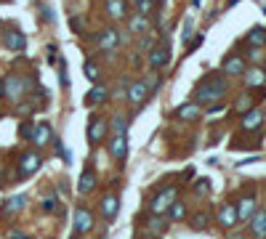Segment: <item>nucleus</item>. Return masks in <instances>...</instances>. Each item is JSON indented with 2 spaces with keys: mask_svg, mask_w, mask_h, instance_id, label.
<instances>
[{
  "mask_svg": "<svg viewBox=\"0 0 266 239\" xmlns=\"http://www.w3.org/2000/svg\"><path fill=\"white\" fill-rule=\"evenodd\" d=\"M224 96H226V83L216 77V80H208V83H202V85L194 90V104L218 109V106H221V99H224Z\"/></svg>",
  "mask_w": 266,
  "mask_h": 239,
  "instance_id": "obj_1",
  "label": "nucleus"
},
{
  "mask_svg": "<svg viewBox=\"0 0 266 239\" xmlns=\"http://www.w3.org/2000/svg\"><path fill=\"white\" fill-rule=\"evenodd\" d=\"M32 88V83H29L27 77H22V75H8L6 80H3V93H6V99H11V101H24V93Z\"/></svg>",
  "mask_w": 266,
  "mask_h": 239,
  "instance_id": "obj_2",
  "label": "nucleus"
},
{
  "mask_svg": "<svg viewBox=\"0 0 266 239\" xmlns=\"http://www.w3.org/2000/svg\"><path fill=\"white\" fill-rule=\"evenodd\" d=\"M179 199V189L176 186H168L165 191H160L157 197H154V202L149 205L152 215H165V210H170V205H173Z\"/></svg>",
  "mask_w": 266,
  "mask_h": 239,
  "instance_id": "obj_3",
  "label": "nucleus"
},
{
  "mask_svg": "<svg viewBox=\"0 0 266 239\" xmlns=\"http://www.w3.org/2000/svg\"><path fill=\"white\" fill-rule=\"evenodd\" d=\"M149 64H152V69H154V72L165 69L168 64H170V43H168V38H165V40H163V43L149 53Z\"/></svg>",
  "mask_w": 266,
  "mask_h": 239,
  "instance_id": "obj_4",
  "label": "nucleus"
},
{
  "mask_svg": "<svg viewBox=\"0 0 266 239\" xmlns=\"http://www.w3.org/2000/svg\"><path fill=\"white\" fill-rule=\"evenodd\" d=\"M40 165H43V157H40L38 152H27V154H22V159H19V175H22V178H27V175L38 173Z\"/></svg>",
  "mask_w": 266,
  "mask_h": 239,
  "instance_id": "obj_5",
  "label": "nucleus"
},
{
  "mask_svg": "<svg viewBox=\"0 0 266 239\" xmlns=\"http://www.w3.org/2000/svg\"><path fill=\"white\" fill-rule=\"evenodd\" d=\"M3 45L8 48V51H13V53H22L24 48H27L24 32H22V29H8L6 35H3Z\"/></svg>",
  "mask_w": 266,
  "mask_h": 239,
  "instance_id": "obj_6",
  "label": "nucleus"
},
{
  "mask_svg": "<svg viewBox=\"0 0 266 239\" xmlns=\"http://www.w3.org/2000/svg\"><path fill=\"white\" fill-rule=\"evenodd\" d=\"M107 131H109V125H107L101 117L93 115L91 122H88V141H91V143H101L104 136H107Z\"/></svg>",
  "mask_w": 266,
  "mask_h": 239,
  "instance_id": "obj_7",
  "label": "nucleus"
},
{
  "mask_svg": "<svg viewBox=\"0 0 266 239\" xmlns=\"http://www.w3.org/2000/svg\"><path fill=\"white\" fill-rule=\"evenodd\" d=\"M93 229V213L88 207H77L75 210V231L77 234H88Z\"/></svg>",
  "mask_w": 266,
  "mask_h": 239,
  "instance_id": "obj_8",
  "label": "nucleus"
},
{
  "mask_svg": "<svg viewBox=\"0 0 266 239\" xmlns=\"http://www.w3.org/2000/svg\"><path fill=\"white\" fill-rule=\"evenodd\" d=\"M218 223H221L224 229H234L240 223V215H237V205H224L221 210H218Z\"/></svg>",
  "mask_w": 266,
  "mask_h": 239,
  "instance_id": "obj_9",
  "label": "nucleus"
},
{
  "mask_svg": "<svg viewBox=\"0 0 266 239\" xmlns=\"http://www.w3.org/2000/svg\"><path fill=\"white\" fill-rule=\"evenodd\" d=\"M149 93H152L149 85L144 83V80H138V83H131V88H128V101L131 104H144Z\"/></svg>",
  "mask_w": 266,
  "mask_h": 239,
  "instance_id": "obj_10",
  "label": "nucleus"
},
{
  "mask_svg": "<svg viewBox=\"0 0 266 239\" xmlns=\"http://www.w3.org/2000/svg\"><path fill=\"white\" fill-rule=\"evenodd\" d=\"M109 152H112V157L117 159V162H122V159L128 157V138H125V136H115L112 141H109Z\"/></svg>",
  "mask_w": 266,
  "mask_h": 239,
  "instance_id": "obj_11",
  "label": "nucleus"
},
{
  "mask_svg": "<svg viewBox=\"0 0 266 239\" xmlns=\"http://www.w3.org/2000/svg\"><path fill=\"white\" fill-rule=\"evenodd\" d=\"M32 141L38 143V146H48V143L54 141L51 125H48V122H40V125H35V131H32Z\"/></svg>",
  "mask_w": 266,
  "mask_h": 239,
  "instance_id": "obj_12",
  "label": "nucleus"
},
{
  "mask_svg": "<svg viewBox=\"0 0 266 239\" xmlns=\"http://www.w3.org/2000/svg\"><path fill=\"white\" fill-rule=\"evenodd\" d=\"M149 29H152V24H149V16H144V13H136V16H131V35H149Z\"/></svg>",
  "mask_w": 266,
  "mask_h": 239,
  "instance_id": "obj_13",
  "label": "nucleus"
},
{
  "mask_svg": "<svg viewBox=\"0 0 266 239\" xmlns=\"http://www.w3.org/2000/svg\"><path fill=\"white\" fill-rule=\"evenodd\" d=\"M200 115H202V109H200V104H184V106H179L176 109V117L179 120H186V122H194V120H200Z\"/></svg>",
  "mask_w": 266,
  "mask_h": 239,
  "instance_id": "obj_14",
  "label": "nucleus"
},
{
  "mask_svg": "<svg viewBox=\"0 0 266 239\" xmlns=\"http://www.w3.org/2000/svg\"><path fill=\"white\" fill-rule=\"evenodd\" d=\"M261 125H263V115L258 109H250L242 115V131H258Z\"/></svg>",
  "mask_w": 266,
  "mask_h": 239,
  "instance_id": "obj_15",
  "label": "nucleus"
},
{
  "mask_svg": "<svg viewBox=\"0 0 266 239\" xmlns=\"http://www.w3.org/2000/svg\"><path fill=\"white\" fill-rule=\"evenodd\" d=\"M117 43H120V32H117V29H104V32H99V48H104V51H112Z\"/></svg>",
  "mask_w": 266,
  "mask_h": 239,
  "instance_id": "obj_16",
  "label": "nucleus"
},
{
  "mask_svg": "<svg viewBox=\"0 0 266 239\" xmlns=\"http://www.w3.org/2000/svg\"><path fill=\"white\" fill-rule=\"evenodd\" d=\"M224 72L232 75V77L245 75V61H242L240 56H226V61H224Z\"/></svg>",
  "mask_w": 266,
  "mask_h": 239,
  "instance_id": "obj_17",
  "label": "nucleus"
},
{
  "mask_svg": "<svg viewBox=\"0 0 266 239\" xmlns=\"http://www.w3.org/2000/svg\"><path fill=\"white\" fill-rule=\"evenodd\" d=\"M117 210H120V199H117L115 194H109V197L101 202V215H104L107 220H115Z\"/></svg>",
  "mask_w": 266,
  "mask_h": 239,
  "instance_id": "obj_18",
  "label": "nucleus"
},
{
  "mask_svg": "<svg viewBox=\"0 0 266 239\" xmlns=\"http://www.w3.org/2000/svg\"><path fill=\"white\" fill-rule=\"evenodd\" d=\"M250 231H253L258 239L266 236V210H258L253 218H250Z\"/></svg>",
  "mask_w": 266,
  "mask_h": 239,
  "instance_id": "obj_19",
  "label": "nucleus"
},
{
  "mask_svg": "<svg viewBox=\"0 0 266 239\" xmlns=\"http://www.w3.org/2000/svg\"><path fill=\"white\" fill-rule=\"evenodd\" d=\"M237 215H240V220H250L256 215V199L253 197H245L240 205H237Z\"/></svg>",
  "mask_w": 266,
  "mask_h": 239,
  "instance_id": "obj_20",
  "label": "nucleus"
},
{
  "mask_svg": "<svg viewBox=\"0 0 266 239\" xmlns=\"http://www.w3.org/2000/svg\"><path fill=\"white\" fill-rule=\"evenodd\" d=\"M93 189H96V173H93V170H85V173L80 175V183H77V191H80V194H91Z\"/></svg>",
  "mask_w": 266,
  "mask_h": 239,
  "instance_id": "obj_21",
  "label": "nucleus"
},
{
  "mask_svg": "<svg viewBox=\"0 0 266 239\" xmlns=\"http://www.w3.org/2000/svg\"><path fill=\"white\" fill-rule=\"evenodd\" d=\"M245 43L247 45H253V48H261V45H266V29L263 27H253L245 35Z\"/></svg>",
  "mask_w": 266,
  "mask_h": 239,
  "instance_id": "obj_22",
  "label": "nucleus"
},
{
  "mask_svg": "<svg viewBox=\"0 0 266 239\" xmlns=\"http://www.w3.org/2000/svg\"><path fill=\"white\" fill-rule=\"evenodd\" d=\"M107 11L112 19H125V16H128V3H125V0H109Z\"/></svg>",
  "mask_w": 266,
  "mask_h": 239,
  "instance_id": "obj_23",
  "label": "nucleus"
},
{
  "mask_svg": "<svg viewBox=\"0 0 266 239\" xmlns=\"http://www.w3.org/2000/svg\"><path fill=\"white\" fill-rule=\"evenodd\" d=\"M107 99H109V90H107L104 85H93V88L88 90V96H85L88 104H101V101H107Z\"/></svg>",
  "mask_w": 266,
  "mask_h": 239,
  "instance_id": "obj_24",
  "label": "nucleus"
},
{
  "mask_svg": "<svg viewBox=\"0 0 266 239\" xmlns=\"http://www.w3.org/2000/svg\"><path fill=\"white\" fill-rule=\"evenodd\" d=\"M263 83H266V72H263V69L247 72V85H250V88H261Z\"/></svg>",
  "mask_w": 266,
  "mask_h": 239,
  "instance_id": "obj_25",
  "label": "nucleus"
},
{
  "mask_svg": "<svg viewBox=\"0 0 266 239\" xmlns=\"http://www.w3.org/2000/svg\"><path fill=\"white\" fill-rule=\"evenodd\" d=\"M24 205H27V197H24V194L11 197L8 205H6V213H19V210H24Z\"/></svg>",
  "mask_w": 266,
  "mask_h": 239,
  "instance_id": "obj_26",
  "label": "nucleus"
},
{
  "mask_svg": "<svg viewBox=\"0 0 266 239\" xmlns=\"http://www.w3.org/2000/svg\"><path fill=\"white\" fill-rule=\"evenodd\" d=\"M168 213H170V220H181V218L186 215V205L176 199L173 205H170V210H168Z\"/></svg>",
  "mask_w": 266,
  "mask_h": 239,
  "instance_id": "obj_27",
  "label": "nucleus"
},
{
  "mask_svg": "<svg viewBox=\"0 0 266 239\" xmlns=\"http://www.w3.org/2000/svg\"><path fill=\"white\" fill-rule=\"evenodd\" d=\"M112 133L115 136H125V133H128V120H125V117H115L112 120Z\"/></svg>",
  "mask_w": 266,
  "mask_h": 239,
  "instance_id": "obj_28",
  "label": "nucleus"
},
{
  "mask_svg": "<svg viewBox=\"0 0 266 239\" xmlns=\"http://www.w3.org/2000/svg\"><path fill=\"white\" fill-rule=\"evenodd\" d=\"M208 223H210V215H208L205 210H202V213H197V215L192 218V226H194L197 231H200V229H205V226H208Z\"/></svg>",
  "mask_w": 266,
  "mask_h": 239,
  "instance_id": "obj_29",
  "label": "nucleus"
},
{
  "mask_svg": "<svg viewBox=\"0 0 266 239\" xmlns=\"http://www.w3.org/2000/svg\"><path fill=\"white\" fill-rule=\"evenodd\" d=\"M234 109H237V112H242V115H245V112H250V109H253V99H250V96H240V101L234 104Z\"/></svg>",
  "mask_w": 266,
  "mask_h": 239,
  "instance_id": "obj_30",
  "label": "nucleus"
},
{
  "mask_svg": "<svg viewBox=\"0 0 266 239\" xmlns=\"http://www.w3.org/2000/svg\"><path fill=\"white\" fill-rule=\"evenodd\" d=\"M208 191H210V181H208V178H200V181L194 183V194H197V197H205Z\"/></svg>",
  "mask_w": 266,
  "mask_h": 239,
  "instance_id": "obj_31",
  "label": "nucleus"
},
{
  "mask_svg": "<svg viewBox=\"0 0 266 239\" xmlns=\"http://www.w3.org/2000/svg\"><path fill=\"white\" fill-rule=\"evenodd\" d=\"M192 29H194V22L186 19V22H184V29H181V40H184V45L192 40Z\"/></svg>",
  "mask_w": 266,
  "mask_h": 239,
  "instance_id": "obj_32",
  "label": "nucleus"
},
{
  "mask_svg": "<svg viewBox=\"0 0 266 239\" xmlns=\"http://www.w3.org/2000/svg\"><path fill=\"white\" fill-rule=\"evenodd\" d=\"M163 0H144V3H138V13H144V16H149V11L154 8V6H160Z\"/></svg>",
  "mask_w": 266,
  "mask_h": 239,
  "instance_id": "obj_33",
  "label": "nucleus"
},
{
  "mask_svg": "<svg viewBox=\"0 0 266 239\" xmlns=\"http://www.w3.org/2000/svg\"><path fill=\"white\" fill-rule=\"evenodd\" d=\"M85 77L91 80V83H99V69H96V64H85Z\"/></svg>",
  "mask_w": 266,
  "mask_h": 239,
  "instance_id": "obj_34",
  "label": "nucleus"
},
{
  "mask_svg": "<svg viewBox=\"0 0 266 239\" xmlns=\"http://www.w3.org/2000/svg\"><path fill=\"white\" fill-rule=\"evenodd\" d=\"M163 226H165V220L157 215V218H154V220L149 223V231H152V234H160V231H163Z\"/></svg>",
  "mask_w": 266,
  "mask_h": 239,
  "instance_id": "obj_35",
  "label": "nucleus"
},
{
  "mask_svg": "<svg viewBox=\"0 0 266 239\" xmlns=\"http://www.w3.org/2000/svg\"><path fill=\"white\" fill-rule=\"evenodd\" d=\"M43 210H45V213H56V210H59V199H54V197L45 199V202H43Z\"/></svg>",
  "mask_w": 266,
  "mask_h": 239,
  "instance_id": "obj_36",
  "label": "nucleus"
},
{
  "mask_svg": "<svg viewBox=\"0 0 266 239\" xmlns=\"http://www.w3.org/2000/svg\"><path fill=\"white\" fill-rule=\"evenodd\" d=\"M141 48H144V51H149V53L154 51V38H152V32L141 38Z\"/></svg>",
  "mask_w": 266,
  "mask_h": 239,
  "instance_id": "obj_37",
  "label": "nucleus"
},
{
  "mask_svg": "<svg viewBox=\"0 0 266 239\" xmlns=\"http://www.w3.org/2000/svg\"><path fill=\"white\" fill-rule=\"evenodd\" d=\"M69 27H72L75 32H83V29H85V22L77 19V16H72V19H69Z\"/></svg>",
  "mask_w": 266,
  "mask_h": 239,
  "instance_id": "obj_38",
  "label": "nucleus"
},
{
  "mask_svg": "<svg viewBox=\"0 0 266 239\" xmlns=\"http://www.w3.org/2000/svg\"><path fill=\"white\" fill-rule=\"evenodd\" d=\"M59 64H61V85L67 88V85H69V77H67V64H64V59H61Z\"/></svg>",
  "mask_w": 266,
  "mask_h": 239,
  "instance_id": "obj_39",
  "label": "nucleus"
},
{
  "mask_svg": "<svg viewBox=\"0 0 266 239\" xmlns=\"http://www.w3.org/2000/svg\"><path fill=\"white\" fill-rule=\"evenodd\" d=\"M147 85H149V90H154V88L160 85V77H157V75H149V80H147Z\"/></svg>",
  "mask_w": 266,
  "mask_h": 239,
  "instance_id": "obj_40",
  "label": "nucleus"
},
{
  "mask_svg": "<svg viewBox=\"0 0 266 239\" xmlns=\"http://www.w3.org/2000/svg\"><path fill=\"white\" fill-rule=\"evenodd\" d=\"M32 131H35L32 125H22V131H19V133H22V138H32Z\"/></svg>",
  "mask_w": 266,
  "mask_h": 239,
  "instance_id": "obj_41",
  "label": "nucleus"
},
{
  "mask_svg": "<svg viewBox=\"0 0 266 239\" xmlns=\"http://www.w3.org/2000/svg\"><path fill=\"white\" fill-rule=\"evenodd\" d=\"M43 19H45V22H54V13H51V8H43Z\"/></svg>",
  "mask_w": 266,
  "mask_h": 239,
  "instance_id": "obj_42",
  "label": "nucleus"
},
{
  "mask_svg": "<svg viewBox=\"0 0 266 239\" xmlns=\"http://www.w3.org/2000/svg\"><path fill=\"white\" fill-rule=\"evenodd\" d=\"M11 239H29V236H24V234H11Z\"/></svg>",
  "mask_w": 266,
  "mask_h": 239,
  "instance_id": "obj_43",
  "label": "nucleus"
},
{
  "mask_svg": "<svg viewBox=\"0 0 266 239\" xmlns=\"http://www.w3.org/2000/svg\"><path fill=\"white\" fill-rule=\"evenodd\" d=\"M229 239H242V234H229Z\"/></svg>",
  "mask_w": 266,
  "mask_h": 239,
  "instance_id": "obj_44",
  "label": "nucleus"
},
{
  "mask_svg": "<svg viewBox=\"0 0 266 239\" xmlns=\"http://www.w3.org/2000/svg\"><path fill=\"white\" fill-rule=\"evenodd\" d=\"M0 99H3V80H0Z\"/></svg>",
  "mask_w": 266,
  "mask_h": 239,
  "instance_id": "obj_45",
  "label": "nucleus"
},
{
  "mask_svg": "<svg viewBox=\"0 0 266 239\" xmlns=\"http://www.w3.org/2000/svg\"><path fill=\"white\" fill-rule=\"evenodd\" d=\"M133 3H136V6H138V3H144V0H133Z\"/></svg>",
  "mask_w": 266,
  "mask_h": 239,
  "instance_id": "obj_46",
  "label": "nucleus"
},
{
  "mask_svg": "<svg viewBox=\"0 0 266 239\" xmlns=\"http://www.w3.org/2000/svg\"><path fill=\"white\" fill-rule=\"evenodd\" d=\"M263 72H266V64H263Z\"/></svg>",
  "mask_w": 266,
  "mask_h": 239,
  "instance_id": "obj_47",
  "label": "nucleus"
},
{
  "mask_svg": "<svg viewBox=\"0 0 266 239\" xmlns=\"http://www.w3.org/2000/svg\"><path fill=\"white\" fill-rule=\"evenodd\" d=\"M263 13H266V6H263Z\"/></svg>",
  "mask_w": 266,
  "mask_h": 239,
  "instance_id": "obj_48",
  "label": "nucleus"
},
{
  "mask_svg": "<svg viewBox=\"0 0 266 239\" xmlns=\"http://www.w3.org/2000/svg\"><path fill=\"white\" fill-rule=\"evenodd\" d=\"M72 239H77V236H72Z\"/></svg>",
  "mask_w": 266,
  "mask_h": 239,
  "instance_id": "obj_49",
  "label": "nucleus"
}]
</instances>
